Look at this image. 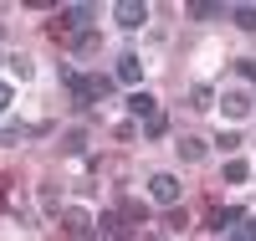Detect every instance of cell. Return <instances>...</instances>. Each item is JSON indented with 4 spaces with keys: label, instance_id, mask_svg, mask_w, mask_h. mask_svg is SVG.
Wrapping results in <instances>:
<instances>
[{
    "label": "cell",
    "instance_id": "6da1fadb",
    "mask_svg": "<svg viewBox=\"0 0 256 241\" xmlns=\"http://www.w3.org/2000/svg\"><path fill=\"white\" fill-rule=\"evenodd\" d=\"M88 26H92V6H67V11H56V16L46 21V36L72 41L77 31H88Z\"/></svg>",
    "mask_w": 256,
    "mask_h": 241
},
{
    "label": "cell",
    "instance_id": "7a4b0ae2",
    "mask_svg": "<svg viewBox=\"0 0 256 241\" xmlns=\"http://www.w3.org/2000/svg\"><path fill=\"white\" fill-rule=\"evenodd\" d=\"M67 87H72V98H77V103H102V98L113 93V82H108V77H92V72H88V77L72 72V77H67Z\"/></svg>",
    "mask_w": 256,
    "mask_h": 241
},
{
    "label": "cell",
    "instance_id": "3957f363",
    "mask_svg": "<svg viewBox=\"0 0 256 241\" xmlns=\"http://www.w3.org/2000/svg\"><path fill=\"white\" fill-rule=\"evenodd\" d=\"M148 195H154V205L174 210V205H180V195H184V185L174 180V174H148Z\"/></svg>",
    "mask_w": 256,
    "mask_h": 241
},
{
    "label": "cell",
    "instance_id": "277c9868",
    "mask_svg": "<svg viewBox=\"0 0 256 241\" xmlns=\"http://www.w3.org/2000/svg\"><path fill=\"white\" fill-rule=\"evenodd\" d=\"M113 16H118L123 31H134V26H144V21H148V6H144V0H123V6H113Z\"/></svg>",
    "mask_w": 256,
    "mask_h": 241
},
{
    "label": "cell",
    "instance_id": "5b68a950",
    "mask_svg": "<svg viewBox=\"0 0 256 241\" xmlns=\"http://www.w3.org/2000/svg\"><path fill=\"white\" fill-rule=\"evenodd\" d=\"M113 77H118L123 87H138V82H144V62H138L134 52H123V57H118V72H113Z\"/></svg>",
    "mask_w": 256,
    "mask_h": 241
},
{
    "label": "cell",
    "instance_id": "8992f818",
    "mask_svg": "<svg viewBox=\"0 0 256 241\" xmlns=\"http://www.w3.org/2000/svg\"><path fill=\"white\" fill-rule=\"evenodd\" d=\"M220 113L241 123V118L251 113V93H241V87H236V93H226V98H220Z\"/></svg>",
    "mask_w": 256,
    "mask_h": 241
},
{
    "label": "cell",
    "instance_id": "52a82bcc",
    "mask_svg": "<svg viewBox=\"0 0 256 241\" xmlns=\"http://www.w3.org/2000/svg\"><path fill=\"white\" fill-rule=\"evenodd\" d=\"M236 221H241V205H216V210L205 215V226H210V231H230Z\"/></svg>",
    "mask_w": 256,
    "mask_h": 241
},
{
    "label": "cell",
    "instance_id": "ba28073f",
    "mask_svg": "<svg viewBox=\"0 0 256 241\" xmlns=\"http://www.w3.org/2000/svg\"><path fill=\"white\" fill-rule=\"evenodd\" d=\"M62 226H67L77 241H88V236H92V215H88V210H62Z\"/></svg>",
    "mask_w": 256,
    "mask_h": 241
},
{
    "label": "cell",
    "instance_id": "9c48e42d",
    "mask_svg": "<svg viewBox=\"0 0 256 241\" xmlns=\"http://www.w3.org/2000/svg\"><path fill=\"white\" fill-rule=\"evenodd\" d=\"M67 47H72V57H92V52H98V47H102V36H98V31H92V26H88V31H77V36H72V41H67Z\"/></svg>",
    "mask_w": 256,
    "mask_h": 241
},
{
    "label": "cell",
    "instance_id": "30bf717a",
    "mask_svg": "<svg viewBox=\"0 0 256 241\" xmlns=\"http://www.w3.org/2000/svg\"><path fill=\"white\" fill-rule=\"evenodd\" d=\"M118 221L123 226H144L148 221V205L144 200H118Z\"/></svg>",
    "mask_w": 256,
    "mask_h": 241
},
{
    "label": "cell",
    "instance_id": "8fae6325",
    "mask_svg": "<svg viewBox=\"0 0 256 241\" xmlns=\"http://www.w3.org/2000/svg\"><path fill=\"white\" fill-rule=\"evenodd\" d=\"M205 154H210V144H205V139H180V159H190V164H200Z\"/></svg>",
    "mask_w": 256,
    "mask_h": 241
},
{
    "label": "cell",
    "instance_id": "7c38bea8",
    "mask_svg": "<svg viewBox=\"0 0 256 241\" xmlns=\"http://www.w3.org/2000/svg\"><path fill=\"white\" fill-rule=\"evenodd\" d=\"M128 113H138V118H154V113H159V103L148 98V93H134V98H128Z\"/></svg>",
    "mask_w": 256,
    "mask_h": 241
},
{
    "label": "cell",
    "instance_id": "4fadbf2b",
    "mask_svg": "<svg viewBox=\"0 0 256 241\" xmlns=\"http://www.w3.org/2000/svg\"><path fill=\"white\" fill-rule=\"evenodd\" d=\"M220 174H226V185H246V180H251V164H246V159H230Z\"/></svg>",
    "mask_w": 256,
    "mask_h": 241
},
{
    "label": "cell",
    "instance_id": "5bb4252c",
    "mask_svg": "<svg viewBox=\"0 0 256 241\" xmlns=\"http://www.w3.org/2000/svg\"><path fill=\"white\" fill-rule=\"evenodd\" d=\"M230 241H256V215H241V221H236V236H230Z\"/></svg>",
    "mask_w": 256,
    "mask_h": 241
},
{
    "label": "cell",
    "instance_id": "9a60e30c",
    "mask_svg": "<svg viewBox=\"0 0 256 241\" xmlns=\"http://www.w3.org/2000/svg\"><path fill=\"white\" fill-rule=\"evenodd\" d=\"M190 16H195V21H216V16H220V6H210V0H195V6H190Z\"/></svg>",
    "mask_w": 256,
    "mask_h": 241
},
{
    "label": "cell",
    "instance_id": "2e32d148",
    "mask_svg": "<svg viewBox=\"0 0 256 241\" xmlns=\"http://www.w3.org/2000/svg\"><path fill=\"white\" fill-rule=\"evenodd\" d=\"M98 226H102V236H123V221H118V210H108Z\"/></svg>",
    "mask_w": 256,
    "mask_h": 241
},
{
    "label": "cell",
    "instance_id": "e0dca14e",
    "mask_svg": "<svg viewBox=\"0 0 256 241\" xmlns=\"http://www.w3.org/2000/svg\"><path fill=\"white\" fill-rule=\"evenodd\" d=\"M236 26H241V31H256V6H241V11H236Z\"/></svg>",
    "mask_w": 256,
    "mask_h": 241
},
{
    "label": "cell",
    "instance_id": "ac0fdd59",
    "mask_svg": "<svg viewBox=\"0 0 256 241\" xmlns=\"http://www.w3.org/2000/svg\"><path fill=\"white\" fill-rule=\"evenodd\" d=\"M236 144H241V134H236V128H226V134H216V149H226V154H230Z\"/></svg>",
    "mask_w": 256,
    "mask_h": 241
},
{
    "label": "cell",
    "instance_id": "d6986e66",
    "mask_svg": "<svg viewBox=\"0 0 256 241\" xmlns=\"http://www.w3.org/2000/svg\"><path fill=\"white\" fill-rule=\"evenodd\" d=\"M10 72H16V77H31L36 67H31V57H10Z\"/></svg>",
    "mask_w": 256,
    "mask_h": 241
},
{
    "label": "cell",
    "instance_id": "ffe728a7",
    "mask_svg": "<svg viewBox=\"0 0 256 241\" xmlns=\"http://www.w3.org/2000/svg\"><path fill=\"white\" fill-rule=\"evenodd\" d=\"M20 139H26V128H0V149H6V144H20Z\"/></svg>",
    "mask_w": 256,
    "mask_h": 241
},
{
    "label": "cell",
    "instance_id": "44dd1931",
    "mask_svg": "<svg viewBox=\"0 0 256 241\" xmlns=\"http://www.w3.org/2000/svg\"><path fill=\"white\" fill-rule=\"evenodd\" d=\"M10 103H16V93H10V82H0V113H10Z\"/></svg>",
    "mask_w": 256,
    "mask_h": 241
},
{
    "label": "cell",
    "instance_id": "7402d4cb",
    "mask_svg": "<svg viewBox=\"0 0 256 241\" xmlns=\"http://www.w3.org/2000/svg\"><path fill=\"white\" fill-rule=\"evenodd\" d=\"M236 72H241V77H251V82H256V57H246V62H241V67H236Z\"/></svg>",
    "mask_w": 256,
    "mask_h": 241
},
{
    "label": "cell",
    "instance_id": "603a6c76",
    "mask_svg": "<svg viewBox=\"0 0 256 241\" xmlns=\"http://www.w3.org/2000/svg\"><path fill=\"white\" fill-rule=\"evenodd\" d=\"M6 195H10V190H6V185H0V205H6Z\"/></svg>",
    "mask_w": 256,
    "mask_h": 241
},
{
    "label": "cell",
    "instance_id": "cb8c5ba5",
    "mask_svg": "<svg viewBox=\"0 0 256 241\" xmlns=\"http://www.w3.org/2000/svg\"><path fill=\"white\" fill-rule=\"evenodd\" d=\"M0 36H6V26H0Z\"/></svg>",
    "mask_w": 256,
    "mask_h": 241
},
{
    "label": "cell",
    "instance_id": "d4e9b609",
    "mask_svg": "<svg viewBox=\"0 0 256 241\" xmlns=\"http://www.w3.org/2000/svg\"><path fill=\"white\" fill-rule=\"evenodd\" d=\"M88 241H98V236H88Z\"/></svg>",
    "mask_w": 256,
    "mask_h": 241
}]
</instances>
